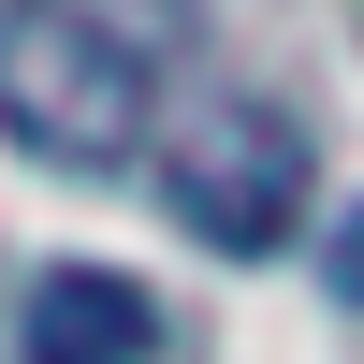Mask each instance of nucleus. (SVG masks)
<instances>
[{"mask_svg": "<svg viewBox=\"0 0 364 364\" xmlns=\"http://www.w3.org/2000/svg\"><path fill=\"white\" fill-rule=\"evenodd\" d=\"M336 291H350V306H364V204H350V219H336Z\"/></svg>", "mask_w": 364, "mask_h": 364, "instance_id": "obj_4", "label": "nucleus"}, {"mask_svg": "<svg viewBox=\"0 0 364 364\" xmlns=\"http://www.w3.org/2000/svg\"><path fill=\"white\" fill-rule=\"evenodd\" d=\"M161 350V321H146V291L132 277H44L29 291V336H15V364H146Z\"/></svg>", "mask_w": 364, "mask_h": 364, "instance_id": "obj_3", "label": "nucleus"}, {"mask_svg": "<svg viewBox=\"0 0 364 364\" xmlns=\"http://www.w3.org/2000/svg\"><path fill=\"white\" fill-rule=\"evenodd\" d=\"M146 175H161L175 219H190L204 248H233V262L291 248V219H306V132H291L262 87H233V73H190V102H175V132H161Z\"/></svg>", "mask_w": 364, "mask_h": 364, "instance_id": "obj_2", "label": "nucleus"}, {"mask_svg": "<svg viewBox=\"0 0 364 364\" xmlns=\"http://www.w3.org/2000/svg\"><path fill=\"white\" fill-rule=\"evenodd\" d=\"M190 73V0H0V132L44 175H146Z\"/></svg>", "mask_w": 364, "mask_h": 364, "instance_id": "obj_1", "label": "nucleus"}]
</instances>
